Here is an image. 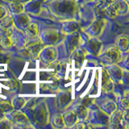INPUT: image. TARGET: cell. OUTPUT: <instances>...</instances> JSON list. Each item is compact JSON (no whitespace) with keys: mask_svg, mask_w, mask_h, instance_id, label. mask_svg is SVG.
Here are the masks:
<instances>
[{"mask_svg":"<svg viewBox=\"0 0 129 129\" xmlns=\"http://www.w3.org/2000/svg\"><path fill=\"white\" fill-rule=\"evenodd\" d=\"M26 32L27 34L31 36V37H34L35 36H36L38 34V27L36 23H32L30 24L29 26L27 27L26 29Z\"/></svg>","mask_w":129,"mask_h":129,"instance_id":"obj_1","label":"cell"},{"mask_svg":"<svg viewBox=\"0 0 129 129\" xmlns=\"http://www.w3.org/2000/svg\"><path fill=\"white\" fill-rule=\"evenodd\" d=\"M1 44L3 47H11L12 44V41L10 37V34H7L6 36L2 39L1 40Z\"/></svg>","mask_w":129,"mask_h":129,"instance_id":"obj_2","label":"cell"}]
</instances>
